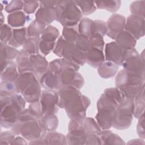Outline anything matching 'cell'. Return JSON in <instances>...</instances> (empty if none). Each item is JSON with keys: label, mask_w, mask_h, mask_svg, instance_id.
<instances>
[{"label": "cell", "mask_w": 145, "mask_h": 145, "mask_svg": "<svg viewBox=\"0 0 145 145\" xmlns=\"http://www.w3.org/2000/svg\"><path fill=\"white\" fill-rule=\"evenodd\" d=\"M58 106L65 109L71 120H83L91 104L87 97L72 86H64L58 90Z\"/></svg>", "instance_id": "6da1fadb"}, {"label": "cell", "mask_w": 145, "mask_h": 145, "mask_svg": "<svg viewBox=\"0 0 145 145\" xmlns=\"http://www.w3.org/2000/svg\"><path fill=\"white\" fill-rule=\"evenodd\" d=\"M11 129L15 135L20 134L29 141L44 137L47 132L40 120L32 116L28 109L23 110Z\"/></svg>", "instance_id": "7a4b0ae2"}, {"label": "cell", "mask_w": 145, "mask_h": 145, "mask_svg": "<svg viewBox=\"0 0 145 145\" xmlns=\"http://www.w3.org/2000/svg\"><path fill=\"white\" fill-rule=\"evenodd\" d=\"M1 96V125L5 128H11L23 111L25 100L19 93Z\"/></svg>", "instance_id": "3957f363"}, {"label": "cell", "mask_w": 145, "mask_h": 145, "mask_svg": "<svg viewBox=\"0 0 145 145\" xmlns=\"http://www.w3.org/2000/svg\"><path fill=\"white\" fill-rule=\"evenodd\" d=\"M15 83L18 93L27 102L31 103L40 100L42 93L41 86L33 72L20 74Z\"/></svg>", "instance_id": "277c9868"}, {"label": "cell", "mask_w": 145, "mask_h": 145, "mask_svg": "<svg viewBox=\"0 0 145 145\" xmlns=\"http://www.w3.org/2000/svg\"><path fill=\"white\" fill-rule=\"evenodd\" d=\"M116 86L126 97L134 99L144 90V80L123 69L116 77Z\"/></svg>", "instance_id": "5b68a950"}, {"label": "cell", "mask_w": 145, "mask_h": 145, "mask_svg": "<svg viewBox=\"0 0 145 145\" xmlns=\"http://www.w3.org/2000/svg\"><path fill=\"white\" fill-rule=\"evenodd\" d=\"M56 20L63 27H74L81 20L82 13L72 1H59L55 7Z\"/></svg>", "instance_id": "8992f818"}, {"label": "cell", "mask_w": 145, "mask_h": 145, "mask_svg": "<svg viewBox=\"0 0 145 145\" xmlns=\"http://www.w3.org/2000/svg\"><path fill=\"white\" fill-rule=\"evenodd\" d=\"M118 106L104 93L101 95L97 103L98 112L95 119L101 129L108 130L112 127L113 116Z\"/></svg>", "instance_id": "52a82bcc"}, {"label": "cell", "mask_w": 145, "mask_h": 145, "mask_svg": "<svg viewBox=\"0 0 145 145\" xmlns=\"http://www.w3.org/2000/svg\"><path fill=\"white\" fill-rule=\"evenodd\" d=\"M133 116L134 99L126 97L115 112L112 126L118 130L127 129L131 124Z\"/></svg>", "instance_id": "ba28073f"}, {"label": "cell", "mask_w": 145, "mask_h": 145, "mask_svg": "<svg viewBox=\"0 0 145 145\" xmlns=\"http://www.w3.org/2000/svg\"><path fill=\"white\" fill-rule=\"evenodd\" d=\"M122 66L124 70L144 80V59L134 48L125 49Z\"/></svg>", "instance_id": "9c48e42d"}, {"label": "cell", "mask_w": 145, "mask_h": 145, "mask_svg": "<svg viewBox=\"0 0 145 145\" xmlns=\"http://www.w3.org/2000/svg\"><path fill=\"white\" fill-rule=\"evenodd\" d=\"M83 120H71L70 121L66 135L67 144H86L88 135L84 128Z\"/></svg>", "instance_id": "30bf717a"}, {"label": "cell", "mask_w": 145, "mask_h": 145, "mask_svg": "<svg viewBox=\"0 0 145 145\" xmlns=\"http://www.w3.org/2000/svg\"><path fill=\"white\" fill-rule=\"evenodd\" d=\"M58 92L55 89H44L42 91L40 101L44 115L55 114L58 110Z\"/></svg>", "instance_id": "8fae6325"}, {"label": "cell", "mask_w": 145, "mask_h": 145, "mask_svg": "<svg viewBox=\"0 0 145 145\" xmlns=\"http://www.w3.org/2000/svg\"><path fill=\"white\" fill-rule=\"evenodd\" d=\"M58 30L52 25L45 28L40 37L39 49L44 55H48L53 50L56 40L59 37Z\"/></svg>", "instance_id": "7c38bea8"}, {"label": "cell", "mask_w": 145, "mask_h": 145, "mask_svg": "<svg viewBox=\"0 0 145 145\" xmlns=\"http://www.w3.org/2000/svg\"><path fill=\"white\" fill-rule=\"evenodd\" d=\"M62 57L79 66H82L86 62L85 54L79 50L74 43L66 41L64 44Z\"/></svg>", "instance_id": "4fadbf2b"}, {"label": "cell", "mask_w": 145, "mask_h": 145, "mask_svg": "<svg viewBox=\"0 0 145 145\" xmlns=\"http://www.w3.org/2000/svg\"><path fill=\"white\" fill-rule=\"evenodd\" d=\"M125 23V16L118 14H113L106 23V35L115 40L117 36L123 31Z\"/></svg>", "instance_id": "5bb4252c"}, {"label": "cell", "mask_w": 145, "mask_h": 145, "mask_svg": "<svg viewBox=\"0 0 145 145\" xmlns=\"http://www.w3.org/2000/svg\"><path fill=\"white\" fill-rule=\"evenodd\" d=\"M144 18L131 15L127 18L124 29L138 40L144 36Z\"/></svg>", "instance_id": "9a60e30c"}, {"label": "cell", "mask_w": 145, "mask_h": 145, "mask_svg": "<svg viewBox=\"0 0 145 145\" xmlns=\"http://www.w3.org/2000/svg\"><path fill=\"white\" fill-rule=\"evenodd\" d=\"M124 50L116 42L108 43L105 48V59L118 66H122L124 61Z\"/></svg>", "instance_id": "2e32d148"}, {"label": "cell", "mask_w": 145, "mask_h": 145, "mask_svg": "<svg viewBox=\"0 0 145 145\" xmlns=\"http://www.w3.org/2000/svg\"><path fill=\"white\" fill-rule=\"evenodd\" d=\"M1 81L15 82L19 76L16 64L13 61H7L1 63Z\"/></svg>", "instance_id": "e0dca14e"}, {"label": "cell", "mask_w": 145, "mask_h": 145, "mask_svg": "<svg viewBox=\"0 0 145 145\" xmlns=\"http://www.w3.org/2000/svg\"><path fill=\"white\" fill-rule=\"evenodd\" d=\"M29 58L33 66V72L39 81L42 76L48 71L49 63L46 58L39 54L30 55Z\"/></svg>", "instance_id": "ac0fdd59"}, {"label": "cell", "mask_w": 145, "mask_h": 145, "mask_svg": "<svg viewBox=\"0 0 145 145\" xmlns=\"http://www.w3.org/2000/svg\"><path fill=\"white\" fill-rule=\"evenodd\" d=\"M29 56L24 49L19 51L16 58V64L19 74L25 72H33V69L30 61Z\"/></svg>", "instance_id": "d6986e66"}, {"label": "cell", "mask_w": 145, "mask_h": 145, "mask_svg": "<svg viewBox=\"0 0 145 145\" xmlns=\"http://www.w3.org/2000/svg\"><path fill=\"white\" fill-rule=\"evenodd\" d=\"M85 56L86 62L94 68L98 67L105 60L103 51L96 48H91Z\"/></svg>", "instance_id": "ffe728a7"}, {"label": "cell", "mask_w": 145, "mask_h": 145, "mask_svg": "<svg viewBox=\"0 0 145 145\" xmlns=\"http://www.w3.org/2000/svg\"><path fill=\"white\" fill-rule=\"evenodd\" d=\"M36 20H37L46 25L56 20L55 7H48L40 6L35 14Z\"/></svg>", "instance_id": "44dd1931"}, {"label": "cell", "mask_w": 145, "mask_h": 145, "mask_svg": "<svg viewBox=\"0 0 145 145\" xmlns=\"http://www.w3.org/2000/svg\"><path fill=\"white\" fill-rule=\"evenodd\" d=\"M117 45L123 49L134 48L137 40L130 33L126 31L120 33L115 39Z\"/></svg>", "instance_id": "7402d4cb"}, {"label": "cell", "mask_w": 145, "mask_h": 145, "mask_svg": "<svg viewBox=\"0 0 145 145\" xmlns=\"http://www.w3.org/2000/svg\"><path fill=\"white\" fill-rule=\"evenodd\" d=\"M27 38V28L22 27L18 29H12V37L8 45L12 47H19L23 45Z\"/></svg>", "instance_id": "603a6c76"}, {"label": "cell", "mask_w": 145, "mask_h": 145, "mask_svg": "<svg viewBox=\"0 0 145 145\" xmlns=\"http://www.w3.org/2000/svg\"><path fill=\"white\" fill-rule=\"evenodd\" d=\"M97 71L99 75L105 79L113 76L118 69V66L110 61H104L98 67Z\"/></svg>", "instance_id": "cb8c5ba5"}, {"label": "cell", "mask_w": 145, "mask_h": 145, "mask_svg": "<svg viewBox=\"0 0 145 145\" xmlns=\"http://www.w3.org/2000/svg\"><path fill=\"white\" fill-rule=\"evenodd\" d=\"M43 144H66V137L56 131H50L42 138Z\"/></svg>", "instance_id": "d4e9b609"}, {"label": "cell", "mask_w": 145, "mask_h": 145, "mask_svg": "<svg viewBox=\"0 0 145 145\" xmlns=\"http://www.w3.org/2000/svg\"><path fill=\"white\" fill-rule=\"evenodd\" d=\"M78 31L80 35L88 38L94 35V21L88 18H83L80 20L78 25Z\"/></svg>", "instance_id": "484cf974"}, {"label": "cell", "mask_w": 145, "mask_h": 145, "mask_svg": "<svg viewBox=\"0 0 145 145\" xmlns=\"http://www.w3.org/2000/svg\"><path fill=\"white\" fill-rule=\"evenodd\" d=\"M99 135L101 139V144H124L125 143L123 140L117 134L113 133L111 131L104 130L100 131Z\"/></svg>", "instance_id": "4316f807"}, {"label": "cell", "mask_w": 145, "mask_h": 145, "mask_svg": "<svg viewBox=\"0 0 145 145\" xmlns=\"http://www.w3.org/2000/svg\"><path fill=\"white\" fill-rule=\"evenodd\" d=\"M0 48L1 63L7 61H11L15 58H16L19 52V51L14 47L1 42L0 44Z\"/></svg>", "instance_id": "83f0119b"}, {"label": "cell", "mask_w": 145, "mask_h": 145, "mask_svg": "<svg viewBox=\"0 0 145 145\" xmlns=\"http://www.w3.org/2000/svg\"><path fill=\"white\" fill-rule=\"evenodd\" d=\"M109 100L119 105L126 99L123 92L117 87L106 88L103 93Z\"/></svg>", "instance_id": "f1b7e54d"}, {"label": "cell", "mask_w": 145, "mask_h": 145, "mask_svg": "<svg viewBox=\"0 0 145 145\" xmlns=\"http://www.w3.org/2000/svg\"><path fill=\"white\" fill-rule=\"evenodd\" d=\"M45 27V24L35 19L27 28V37H40V36L41 35Z\"/></svg>", "instance_id": "f546056e"}, {"label": "cell", "mask_w": 145, "mask_h": 145, "mask_svg": "<svg viewBox=\"0 0 145 145\" xmlns=\"http://www.w3.org/2000/svg\"><path fill=\"white\" fill-rule=\"evenodd\" d=\"M27 20V16L23 11H17L9 14L7 16L8 24L13 27H23Z\"/></svg>", "instance_id": "4dcf8cb0"}, {"label": "cell", "mask_w": 145, "mask_h": 145, "mask_svg": "<svg viewBox=\"0 0 145 145\" xmlns=\"http://www.w3.org/2000/svg\"><path fill=\"white\" fill-rule=\"evenodd\" d=\"M41 86L46 89H55L56 88V79L55 74L48 70V71L42 76L39 80Z\"/></svg>", "instance_id": "1f68e13d"}, {"label": "cell", "mask_w": 145, "mask_h": 145, "mask_svg": "<svg viewBox=\"0 0 145 145\" xmlns=\"http://www.w3.org/2000/svg\"><path fill=\"white\" fill-rule=\"evenodd\" d=\"M40 120L47 131H53L57 128L58 120L55 114L44 115Z\"/></svg>", "instance_id": "d6a6232c"}, {"label": "cell", "mask_w": 145, "mask_h": 145, "mask_svg": "<svg viewBox=\"0 0 145 145\" xmlns=\"http://www.w3.org/2000/svg\"><path fill=\"white\" fill-rule=\"evenodd\" d=\"M40 37H27L23 44V49L29 55L39 54Z\"/></svg>", "instance_id": "836d02e7"}, {"label": "cell", "mask_w": 145, "mask_h": 145, "mask_svg": "<svg viewBox=\"0 0 145 145\" xmlns=\"http://www.w3.org/2000/svg\"><path fill=\"white\" fill-rule=\"evenodd\" d=\"M144 110V90L134 99V116L138 118Z\"/></svg>", "instance_id": "e575fe53"}, {"label": "cell", "mask_w": 145, "mask_h": 145, "mask_svg": "<svg viewBox=\"0 0 145 145\" xmlns=\"http://www.w3.org/2000/svg\"><path fill=\"white\" fill-rule=\"evenodd\" d=\"M78 27H64L62 29V37L68 42L75 43L79 36Z\"/></svg>", "instance_id": "d590c367"}, {"label": "cell", "mask_w": 145, "mask_h": 145, "mask_svg": "<svg viewBox=\"0 0 145 145\" xmlns=\"http://www.w3.org/2000/svg\"><path fill=\"white\" fill-rule=\"evenodd\" d=\"M97 8L104 9L111 12L117 11L120 7L121 2L120 1H94Z\"/></svg>", "instance_id": "8d00e7d4"}, {"label": "cell", "mask_w": 145, "mask_h": 145, "mask_svg": "<svg viewBox=\"0 0 145 145\" xmlns=\"http://www.w3.org/2000/svg\"><path fill=\"white\" fill-rule=\"evenodd\" d=\"M83 126L86 134H99L101 129L95 120L91 117H86L83 120Z\"/></svg>", "instance_id": "74e56055"}, {"label": "cell", "mask_w": 145, "mask_h": 145, "mask_svg": "<svg viewBox=\"0 0 145 145\" xmlns=\"http://www.w3.org/2000/svg\"><path fill=\"white\" fill-rule=\"evenodd\" d=\"M74 3L80 9L82 14L89 15L96 10V6L94 1H74Z\"/></svg>", "instance_id": "f35d334b"}, {"label": "cell", "mask_w": 145, "mask_h": 145, "mask_svg": "<svg viewBox=\"0 0 145 145\" xmlns=\"http://www.w3.org/2000/svg\"><path fill=\"white\" fill-rule=\"evenodd\" d=\"M14 93H18L15 82L1 81L0 96H11Z\"/></svg>", "instance_id": "ab89813d"}, {"label": "cell", "mask_w": 145, "mask_h": 145, "mask_svg": "<svg viewBox=\"0 0 145 145\" xmlns=\"http://www.w3.org/2000/svg\"><path fill=\"white\" fill-rule=\"evenodd\" d=\"M132 15L144 19V1H134L130 6Z\"/></svg>", "instance_id": "60d3db41"}, {"label": "cell", "mask_w": 145, "mask_h": 145, "mask_svg": "<svg viewBox=\"0 0 145 145\" xmlns=\"http://www.w3.org/2000/svg\"><path fill=\"white\" fill-rule=\"evenodd\" d=\"M74 44L77 48L84 54L91 49L89 38L82 35L79 34Z\"/></svg>", "instance_id": "b9f144b4"}, {"label": "cell", "mask_w": 145, "mask_h": 145, "mask_svg": "<svg viewBox=\"0 0 145 145\" xmlns=\"http://www.w3.org/2000/svg\"><path fill=\"white\" fill-rule=\"evenodd\" d=\"M28 110L32 116L37 119H40L44 116L42 107L40 100L30 103Z\"/></svg>", "instance_id": "7bdbcfd3"}, {"label": "cell", "mask_w": 145, "mask_h": 145, "mask_svg": "<svg viewBox=\"0 0 145 145\" xmlns=\"http://www.w3.org/2000/svg\"><path fill=\"white\" fill-rule=\"evenodd\" d=\"M89 39L91 48H96L103 51L104 41L103 36L99 34H94Z\"/></svg>", "instance_id": "ee69618b"}, {"label": "cell", "mask_w": 145, "mask_h": 145, "mask_svg": "<svg viewBox=\"0 0 145 145\" xmlns=\"http://www.w3.org/2000/svg\"><path fill=\"white\" fill-rule=\"evenodd\" d=\"M12 34V30L7 24H3L1 26V42L8 44Z\"/></svg>", "instance_id": "f6af8a7d"}, {"label": "cell", "mask_w": 145, "mask_h": 145, "mask_svg": "<svg viewBox=\"0 0 145 145\" xmlns=\"http://www.w3.org/2000/svg\"><path fill=\"white\" fill-rule=\"evenodd\" d=\"M24 2L22 1H11L6 5L5 10L9 14L19 11L23 8Z\"/></svg>", "instance_id": "bcb514c9"}, {"label": "cell", "mask_w": 145, "mask_h": 145, "mask_svg": "<svg viewBox=\"0 0 145 145\" xmlns=\"http://www.w3.org/2000/svg\"><path fill=\"white\" fill-rule=\"evenodd\" d=\"M94 34H99L101 36L104 37L106 34V22L96 20L94 21Z\"/></svg>", "instance_id": "7dc6e473"}, {"label": "cell", "mask_w": 145, "mask_h": 145, "mask_svg": "<svg viewBox=\"0 0 145 145\" xmlns=\"http://www.w3.org/2000/svg\"><path fill=\"white\" fill-rule=\"evenodd\" d=\"M15 134L12 131H5L1 133L0 144H11L15 138Z\"/></svg>", "instance_id": "c3c4849f"}, {"label": "cell", "mask_w": 145, "mask_h": 145, "mask_svg": "<svg viewBox=\"0 0 145 145\" xmlns=\"http://www.w3.org/2000/svg\"><path fill=\"white\" fill-rule=\"evenodd\" d=\"M24 2V6L23 10L24 12L27 14H33L37 8L39 6V1H23Z\"/></svg>", "instance_id": "681fc988"}, {"label": "cell", "mask_w": 145, "mask_h": 145, "mask_svg": "<svg viewBox=\"0 0 145 145\" xmlns=\"http://www.w3.org/2000/svg\"><path fill=\"white\" fill-rule=\"evenodd\" d=\"M65 41L66 40L63 39V37L62 36H60L58 38L57 41L55 43L53 50L54 53L59 57H62V51Z\"/></svg>", "instance_id": "f907efd6"}, {"label": "cell", "mask_w": 145, "mask_h": 145, "mask_svg": "<svg viewBox=\"0 0 145 145\" xmlns=\"http://www.w3.org/2000/svg\"><path fill=\"white\" fill-rule=\"evenodd\" d=\"M139 120H138V123L137 124V133L138 134V135L144 139V113H143L139 118H138Z\"/></svg>", "instance_id": "816d5d0a"}, {"label": "cell", "mask_w": 145, "mask_h": 145, "mask_svg": "<svg viewBox=\"0 0 145 145\" xmlns=\"http://www.w3.org/2000/svg\"><path fill=\"white\" fill-rule=\"evenodd\" d=\"M58 1H39V3H40V6L48 7H53L54 8Z\"/></svg>", "instance_id": "f5cc1de1"}, {"label": "cell", "mask_w": 145, "mask_h": 145, "mask_svg": "<svg viewBox=\"0 0 145 145\" xmlns=\"http://www.w3.org/2000/svg\"><path fill=\"white\" fill-rule=\"evenodd\" d=\"M27 144V142H26L24 137H15L14 140L11 143V144Z\"/></svg>", "instance_id": "db71d44e"}, {"label": "cell", "mask_w": 145, "mask_h": 145, "mask_svg": "<svg viewBox=\"0 0 145 145\" xmlns=\"http://www.w3.org/2000/svg\"><path fill=\"white\" fill-rule=\"evenodd\" d=\"M1 26H2L3 25V23L4 22V18H3V14L2 12H1Z\"/></svg>", "instance_id": "11a10c76"}]
</instances>
